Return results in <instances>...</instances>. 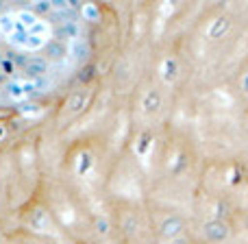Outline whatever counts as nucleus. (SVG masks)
I'll list each match as a JSON object with an SVG mask.
<instances>
[{"label":"nucleus","instance_id":"nucleus-4","mask_svg":"<svg viewBox=\"0 0 248 244\" xmlns=\"http://www.w3.org/2000/svg\"><path fill=\"white\" fill-rule=\"evenodd\" d=\"M163 244H194V242H192V238H189L187 233H183V236L174 238V240H168V242H163Z\"/></svg>","mask_w":248,"mask_h":244},{"label":"nucleus","instance_id":"nucleus-2","mask_svg":"<svg viewBox=\"0 0 248 244\" xmlns=\"http://www.w3.org/2000/svg\"><path fill=\"white\" fill-rule=\"evenodd\" d=\"M183 231H185V223L179 218V216H174V214H170L168 218H163V223L159 225V229H157L159 238H161L163 242L174 240V238L183 236Z\"/></svg>","mask_w":248,"mask_h":244},{"label":"nucleus","instance_id":"nucleus-1","mask_svg":"<svg viewBox=\"0 0 248 244\" xmlns=\"http://www.w3.org/2000/svg\"><path fill=\"white\" fill-rule=\"evenodd\" d=\"M92 98H94V92L92 87H78V90H72L65 100L61 103V107L57 109V124L59 127H65L68 122L77 120L87 107H90Z\"/></svg>","mask_w":248,"mask_h":244},{"label":"nucleus","instance_id":"nucleus-3","mask_svg":"<svg viewBox=\"0 0 248 244\" xmlns=\"http://www.w3.org/2000/svg\"><path fill=\"white\" fill-rule=\"evenodd\" d=\"M205 236L209 242H224L229 238V227L222 220H209L205 225Z\"/></svg>","mask_w":248,"mask_h":244}]
</instances>
